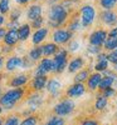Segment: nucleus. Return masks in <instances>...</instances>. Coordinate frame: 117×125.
I'll return each mask as SVG.
<instances>
[{
    "mask_svg": "<svg viewBox=\"0 0 117 125\" xmlns=\"http://www.w3.org/2000/svg\"><path fill=\"white\" fill-rule=\"evenodd\" d=\"M0 125H3V121H1V119H0Z\"/></svg>",
    "mask_w": 117,
    "mask_h": 125,
    "instance_id": "3c124183",
    "label": "nucleus"
},
{
    "mask_svg": "<svg viewBox=\"0 0 117 125\" xmlns=\"http://www.w3.org/2000/svg\"><path fill=\"white\" fill-rule=\"evenodd\" d=\"M94 19H96V10L92 5H84L81 8V24L83 28L92 25Z\"/></svg>",
    "mask_w": 117,
    "mask_h": 125,
    "instance_id": "20e7f679",
    "label": "nucleus"
},
{
    "mask_svg": "<svg viewBox=\"0 0 117 125\" xmlns=\"http://www.w3.org/2000/svg\"><path fill=\"white\" fill-rule=\"evenodd\" d=\"M27 81H28V76L24 75V74H20V75H16L12 79L10 85H12L13 88H22L23 85L27 84Z\"/></svg>",
    "mask_w": 117,
    "mask_h": 125,
    "instance_id": "4be33fe9",
    "label": "nucleus"
},
{
    "mask_svg": "<svg viewBox=\"0 0 117 125\" xmlns=\"http://www.w3.org/2000/svg\"><path fill=\"white\" fill-rule=\"evenodd\" d=\"M9 8H10V0H0V14L5 15L9 13Z\"/></svg>",
    "mask_w": 117,
    "mask_h": 125,
    "instance_id": "7c9ffc66",
    "label": "nucleus"
},
{
    "mask_svg": "<svg viewBox=\"0 0 117 125\" xmlns=\"http://www.w3.org/2000/svg\"><path fill=\"white\" fill-rule=\"evenodd\" d=\"M15 1L18 4H27V3H29V0H15Z\"/></svg>",
    "mask_w": 117,
    "mask_h": 125,
    "instance_id": "49530a36",
    "label": "nucleus"
},
{
    "mask_svg": "<svg viewBox=\"0 0 117 125\" xmlns=\"http://www.w3.org/2000/svg\"><path fill=\"white\" fill-rule=\"evenodd\" d=\"M37 124H38V119H37L34 115L27 116L22 123H20V125H37Z\"/></svg>",
    "mask_w": 117,
    "mask_h": 125,
    "instance_id": "2f4dec72",
    "label": "nucleus"
},
{
    "mask_svg": "<svg viewBox=\"0 0 117 125\" xmlns=\"http://www.w3.org/2000/svg\"><path fill=\"white\" fill-rule=\"evenodd\" d=\"M113 66H115V70H116V71H117V61H116V62H115V64H113Z\"/></svg>",
    "mask_w": 117,
    "mask_h": 125,
    "instance_id": "09e8293b",
    "label": "nucleus"
},
{
    "mask_svg": "<svg viewBox=\"0 0 117 125\" xmlns=\"http://www.w3.org/2000/svg\"><path fill=\"white\" fill-rule=\"evenodd\" d=\"M108 36H113V38H117V26H115V28H112L110 31H108Z\"/></svg>",
    "mask_w": 117,
    "mask_h": 125,
    "instance_id": "37998d69",
    "label": "nucleus"
},
{
    "mask_svg": "<svg viewBox=\"0 0 117 125\" xmlns=\"http://www.w3.org/2000/svg\"><path fill=\"white\" fill-rule=\"evenodd\" d=\"M47 81H48L47 75H35V78L33 79V81H31V86H33L34 90L40 91L42 89L45 88Z\"/></svg>",
    "mask_w": 117,
    "mask_h": 125,
    "instance_id": "2eb2a0df",
    "label": "nucleus"
},
{
    "mask_svg": "<svg viewBox=\"0 0 117 125\" xmlns=\"http://www.w3.org/2000/svg\"><path fill=\"white\" fill-rule=\"evenodd\" d=\"M42 55H43V53H42V46H35L29 51V59L33 61L39 60L42 58Z\"/></svg>",
    "mask_w": 117,
    "mask_h": 125,
    "instance_id": "a878e982",
    "label": "nucleus"
},
{
    "mask_svg": "<svg viewBox=\"0 0 117 125\" xmlns=\"http://www.w3.org/2000/svg\"><path fill=\"white\" fill-rule=\"evenodd\" d=\"M108 69V60L107 59H103V60H97L94 65V70L98 71V73H103Z\"/></svg>",
    "mask_w": 117,
    "mask_h": 125,
    "instance_id": "bb28decb",
    "label": "nucleus"
},
{
    "mask_svg": "<svg viewBox=\"0 0 117 125\" xmlns=\"http://www.w3.org/2000/svg\"><path fill=\"white\" fill-rule=\"evenodd\" d=\"M88 53L89 54H94V55H97L98 53H101V46H94V45H91L88 48Z\"/></svg>",
    "mask_w": 117,
    "mask_h": 125,
    "instance_id": "4c0bfd02",
    "label": "nucleus"
},
{
    "mask_svg": "<svg viewBox=\"0 0 117 125\" xmlns=\"http://www.w3.org/2000/svg\"><path fill=\"white\" fill-rule=\"evenodd\" d=\"M3 125H20V121H19V118L13 115V116H9L4 123Z\"/></svg>",
    "mask_w": 117,
    "mask_h": 125,
    "instance_id": "72a5a7b5",
    "label": "nucleus"
},
{
    "mask_svg": "<svg viewBox=\"0 0 117 125\" xmlns=\"http://www.w3.org/2000/svg\"><path fill=\"white\" fill-rule=\"evenodd\" d=\"M100 4L104 10H112L117 4V0H100Z\"/></svg>",
    "mask_w": 117,
    "mask_h": 125,
    "instance_id": "c756f323",
    "label": "nucleus"
},
{
    "mask_svg": "<svg viewBox=\"0 0 117 125\" xmlns=\"http://www.w3.org/2000/svg\"><path fill=\"white\" fill-rule=\"evenodd\" d=\"M102 94L106 96V98H111V96H113L115 94H116V90L111 86V88H107V89H104V90H102Z\"/></svg>",
    "mask_w": 117,
    "mask_h": 125,
    "instance_id": "f704fd0d",
    "label": "nucleus"
},
{
    "mask_svg": "<svg viewBox=\"0 0 117 125\" xmlns=\"http://www.w3.org/2000/svg\"><path fill=\"white\" fill-rule=\"evenodd\" d=\"M30 25L28 24H23V25H19L18 28V35H19V40H22V41H25L29 35H30Z\"/></svg>",
    "mask_w": 117,
    "mask_h": 125,
    "instance_id": "5701e85b",
    "label": "nucleus"
},
{
    "mask_svg": "<svg viewBox=\"0 0 117 125\" xmlns=\"http://www.w3.org/2000/svg\"><path fill=\"white\" fill-rule=\"evenodd\" d=\"M107 60H108V62H112V64H115L117 61V53L115 50L110 51V54H107Z\"/></svg>",
    "mask_w": 117,
    "mask_h": 125,
    "instance_id": "c9c22d12",
    "label": "nucleus"
},
{
    "mask_svg": "<svg viewBox=\"0 0 117 125\" xmlns=\"http://www.w3.org/2000/svg\"><path fill=\"white\" fill-rule=\"evenodd\" d=\"M0 96H1V88H0Z\"/></svg>",
    "mask_w": 117,
    "mask_h": 125,
    "instance_id": "603ef678",
    "label": "nucleus"
},
{
    "mask_svg": "<svg viewBox=\"0 0 117 125\" xmlns=\"http://www.w3.org/2000/svg\"><path fill=\"white\" fill-rule=\"evenodd\" d=\"M102 79V74L101 73H94V74L89 75L88 79H87V86L89 90H96L98 89V85H100V81Z\"/></svg>",
    "mask_w": 117,
    "mask_h": 125,
    "instance_id": "4468645a",
    "label": "nucleus"
},
{
    "mask_svg": "<svg viewBox=\"0 0 117 125\" xmlns=\"http://www.w3.org/2000/svg\"><path fill=\"white\" fill-rule=\"evenodd\" d=\"M3 110H4V109H3V106L0 105V115H1V113H3Z\"/></svg>",
    "mask_w": 117,
    "mask_h": 125,
    "instance_id": "8fccbe9b",
    "label": "nucleus"
},
{
    "mask_svg": "<svg viewBox=\"0 0 117 125\" xmlns=\"http://www.w3.org/2000/svg\"><path fill=\"white\" fill-rule=\"evenodd\" d=\"M42 24H43V18H38V19H35V20H33L31 21V28H35V29H39V28H42Z\"/></svg>",
    "mask_w": 117,
    "mask_h": 125,
    "instance_id": "e433bc0d",
    "label": "nucleus"
},
{
    "mask_svg": "<svg viewBox=\"0 0 117 125\" xmlns=\"http://www.w3.org/2000/svg\"><path fill=\"white\" fill-rule=\"evenodd\" d=\"M72 31L66 29H57L53 33V40L56 44H66L72 39Z\"/></svg>",
    "mask_w": 117,
    "mask_h": 125,
    "instance_id": "423d86ee",
    "label": "nucleus"
},
{
    "mask_svg": "<svg viewBox=\"0 0 117 125\" xmlns=\"http://www.w3.org/2000/svg\"><path fill=\"white\" fill-rule=\"evenodd\" d=\"M108 34L104 30H96L89 35V44L94 46H102L104 40L107 39Z\"/></svg>",
    "mask_w": 117,
    "mask_h": 125,
    "instance_id": "0eeeda50",
    "label": "nucleus"
},
{
    "mask_svg": "<svg viewBox=\"0 0 117 125\" xmlns=\"http://www.w3.org/2000/svg\"><path fill=\"white\" fill-rule=\"evenodd\" d=\"M42 103H43V96L39 95V94H37V95H33V96L29 98L28 105H29V108H30L31 111H34V110H37L42 105Z\"/></svg>",
    "mask_w": 117,
    "mask_h": 125,
    "instance_id": "412c9836",
    "label": "nucleus"
},
{
    "mask_svg": "<svg viewBox=\"0 0 117 125\" xmlns=\"http://www.w3.org/2000/svg\"><path fill=\"white\" fill-rule=\"evenodd\" d=\"M68 18V11L67 9L63 6V5H53L49 10V14H48V24L52 28H58L63 23L67 20Z\"/></svg>",
    "mask_w": 117,
    "mask_h": 125,
    "instance_id": "f03ea898",
    "label": "nucleus"
},
{
    "mask_svg": "<svg viewBox=\"0 0 117 125\" xmlns=\"http://www.w3.org/2000/svg\"><path fill=\"white\" fill-rule=\"evenodd\" d=\"M0 81H1V75H0Z\"/></svg>",
    "mask_w": 117,
    "mask_h": 125,
    "instance_id": "5fc2aeb1",
    "label": "nucleus"
},
{
    "mask_svg": "<svg viewBox=\"0 0 117 125\" xmlns=\"http://www.w3.org/2000/svg\"><path fill=\"white\" fill-rule=\"evenodd\" d=\"M50 71H53V60L49 58H44L40 60L35 70V75H47Z\"/></svg>",
    "mask_w": 117,
    "mask_h": 125,
    "instance_id": "1a4fd4ad",
    "label": "nucleus"
},
{
    "mask_svg": "<svg viewBox=\"0 0 117 125\" xmlns=\"http://www.w3.org/2000/svg\"><path fill=\"white\" fill-rule=\"evenodd\" d=\"M3 66H4V58L0 56V69H1Z\"/></svg>",
    "mask_w": 117,
    "mask_h": 125,
    "instance_id": "de8ad7c7",
    "label": "nucleus"
},
{
    "mask_svg": "<svg viewBox=\"0 0 117 125\" xmlns=\"http://www.w3.org/2000/svg\"><path fill=\"white\" fill-rule=\"evenodd\" d=\"M47 35H48V29L39 28V29H37V31L33 34V39H31V41H33V44L38 45V44H40L42 41L47 38Z\"/></svg>",
    "mask_w": 117,
    "mask_h": 125,
    "instance_id": "dca6fc26",
    "label": "nucleus"
},
{
    "mask_svg": "<svg viewBox=\"0 0 117 125\" xmlns=\"http://www.w3.org/2000/svg\"><path fill=\"white\" fill-rule=\"evenodd\" d=\"M4 21H5V18H4V15H3V14H0V26H1V25L4 24Z\"/></svg>",
    "mask_w": 117,
    "mask_h": 125,
    "instance_id": "a18cd8bd",
    "label": "nucleus"
},
{
    "mask_svg": "<svg viewBox=\"0 0 117 125\" xmlns=\"http://www.w3.org/2000/svg\"><path fill=\"white\" fill-rule=\"evenodd\" d=\"M115 51H116V53H117V48H116V49H115Z\"/></svg>",
    "mask_w": 117,
    "mask_h": 125,
    "instance_id": "864d4df0",
    "label": "nucleus"
},
{
    "mask_svg": "<svg viewBox=\"0 0 117 125\" xmlns=\"http://www.w3.org/2000/svg\"><path fill=\"white\" fill-rule=\"evenodd\" d=\"M4 43L6 46H13L19 41V35H18V29H9L4 36Z\"/></svg>",
    "mask_w": 117,
    "mask_h": 125,
    "instance_id": "9b49d317",
    "label": "nucleus"
},
{
    "mask_svg": "<svg viewBox=\"0 0 117 125\" xmlns=\"http://www.w3.org/2000/svg\"><path fill=\"white\" fill-rule=\"evenodd\" d=\"M78 48H79L78 41H72V43L69 44V50L71 51H76V50H78Z\"/></svg>",
    "mask_w": 117,
    "mask_h": 125,
    "instance_id": "ea45409f",
    "label": "nucleus"
},
{
    "mask_svg": "<svg viewBox=\"0 0 117 125\" xmlns=\"http://www.w3.org/2000/svg\"><path fill=\"white\" fill-rule=\"evenodd\" d=\"M81 26H82L81 20H79V19H73V20H72V23L69 24V30L73 33V31L79 30V29H81Z\"/></svg>",
    "mask_w": 117,
    "mask_h": 125,
    "instance_id": "473e14b6",
    "label": "nucleus"
},
{
    "mask_svg": "<svg viewBox=\"0 0 117 125\" xmlns=\"http://www.w3.org/2000/svg\"><path fill=\"white\" fill-rule=\"evenodd\" d=\"M107 103H108V100H107V98H106L103 94H102V95H98L97 99H96L94 108L97 110H103L106 106H107Z\"/></svg>",
    "mask_w": 117,
    "mask_h": 125,
    "instance_id": "393cba45",
    "label": "nucleus"
},
{
    "mask_svg": "<svg viewBox=\"0 0 117 125\" xmlns=\"http://www.w3.org/2000/svg\"><path fill=\"white\" fill-rule=\"evenodd\" d=\"M45 125H66V121H64V119H63L62 116L56 115V116H52L45 123Z\"/></svg>",
    "mask_w": 117,
    "mask_h": 125,
    "instance_id": "c85d7f7f",
    "label": "nucleus"
},
{
    "mask_svg": "<svg viewBox=\"0 0 117 125\" xmlns=\"http://www.w3.org/2000/svg\"><path fill=\"white\" fill-rule=\"evenodd\" d=\"M73 110H74V103L69 99H66V100L60 101L59 104H57V105L54 106V113L58 116L69 115Z\"/></svg>",
    "mask_w": 117,
    "mask_h": 125,
    "instance_id": "39448f33",
    "label": "nucleus"
},
{
    "mask_svg": "<svg viewBox=\"0 0 117 125\" xmlns=\"http://www.w3.org/2000/svg\"><path fill=\"white\" fill-rule=\"evenodd\" d=\"M103 46L107 51H112L117 48V38H113V36H107V39L104 40L103 43Z\"/></svg>",
    "mask_w": 117,
    "mask_h": 125,
    "instance_id": "b1692460",
    "label": "nucleus"
},
{
    "mask_svg": "<svg viewBox=\"0 0 117 125\" xmlns=\"http://www.w3.org/2000/svg\"><path fill=\"white\" fill-rule=\"evenodd\" d=\"M101 20L106 25L113 26V25L117 24V14L113 13L112 10H104V11L101 14Z\"/></svg>",
    "mask_w": 117,
    "mask_h": 125,
    "instance_id": "f8f14e48",
    "label": "nucleus"
},
{
    "mask_svg": "<svg viewBox=\"0 0 117 125\" xmlns=\"http://www.w3.org/2000/svg\"><path fill=\"white\" fill-rule=\"evenodd\" d=\"M103 73H104V76H102V79L100 81V85H98L100 90H104L107 88H111L113 85V83L117 80V75L113 71H108V69H107Z\"/></svg>",
    "mask_w": 117,
    "mask_h": 125,
    "instance_id": "6e6552de",
    "label": "nucleus"
},
{
    "mask_svg": "<svg viewBox=\"0 0 117 125\" xmlns=\"http://www.w3.org/2000/svg\"><path fill=\"white\" fill-rule=\"evenodd\" d=\"M23 64V58H19V56H12L9 58L5 62V69L8 71H14L19 68H22Z\"/></svg>",
    "mask_w": 117,
    "mask_h": 125,
    "instance_id": "ddd939ff",
    "label": "nucleus"
},
{
    "mask_svg": "<svg viewBox=\"0 0 117 125\" xmlns=\"http://www.w3.org/2000/svg\"><path fill=\"white\" fill-rule=\"evenodd\" d=\"M58 44L56 43H48L45 45L42 46V53H43L44 56H52V55H54L57 51H58Z\"/></svg>",
    "mask_w": 117,
    "mask_h": 125,
    "instance_id": "aec40b11",
    "label": "nucleus"
},
{
    "mask_svg": "<svg viewBox=\"0 0 117 125\" xmlns=\"http://www.w3.org/2000/svg\"><path fill=\"white\" fill-rule=\"evenodd\" d=\"M67 58H68V51L64 49H58V51L54 54V59H53V71L58 73V74L64 71V69L68 65Z\"/></svg>",
    "mask_w": 117,
    "mask_h": 125,
    "instance_id": "7ed1b4c3",
    "label": "nucleus"
},
{
    "mask_svg": "<svg viewBox=\"0 0 117 125\" xmlns=\"http://www.w3.org/2000/svg\"><path fill=\"white\" fill-rule=\"evenodd\" d=\"M10 18H12V20H19V18H20V10H14V11L12 13V15H10Z\"/></svg>",
    "mask_w": 117,
    "mask_h": 125,
    "instance_id": "a19ab883",
    "label": "nucleus"
},
{
    "mask_svg": "<svg viewBox=\"0 0 117 125\" xmlns=\"http://www.w3.org/2000/svg\"><path fill=\"white\" fill-rule=\"evenodd\" d=\"M86 93V86L83 85V83H74L73 85H71L67 90L68 98H79Z\"/></svg>",
    "mask_w": 117,
    "mask_h": 125,
    "instance_id": "9d476101",
    "label": "nucleus"
},
{
    "mask_svg": "<svg viewBox=\"0 0 117 125\" xmlns=\"http://www.w3.org/2000/svg\"><path fill=\"white\" fill-rule=\"evenodd\" d=\"M83 65H84V60H83V58H74L69 64L67 65V69H68V71L69 73H76V71H78V70H81L82 68H83Z\"/></svg>",
    "mask_w": 117,
    "mask_h": 125,
    "instance_id": "f3484780",
    "label": "nucleus"
},
{
    "mask_svg": "<svg viewBox=\"0 0 117 125\" xmlns=\"http://www.w3.org/2000/svg\"><path fill=\"white\" fill-rule=\"evenodd\" d=\"M5 34H6V30H5L4 28H1V26H0V40H3V39H4Z\"/></svg>",
    "mask_w": 117,
    "mask_h": 125,
    "instance_id": "c03bdc74",
    "label": "nucleus"
},
{
    "mask_svg": "<svg viewBox=\"0 0 117 125\" xmlns=\"http://www.w3.org/2000/svg\"><path fill=\"white\" fill-rule=\"evenodd\" d=\"M31 61H33V60H29V58H23V64H22V68L28 69V68L31 65Z\"/></svg>",
    "mask_w": 117,
    "mask_h": 125,
    "instance_id": "58836bf2",
    "label": "nucleus"
},
{
    "mask_svg": "<svg viewBox=\"0 0 117 125\" xmlns=\"http://www.w3.org/2000/svg\"><path fill=\"white\" fill-rule=\"evenodd\" d=\"M88 76H89L88 70H78V73L76 74V76H74V81L76 83H83L88 79Z\"/></svg>",
    "mask_w": 117,
    "mask_h": 125,
    "instance_id": "cd10ccee",
    "label": "nucleus"
},
{
    "mask_svg": "<svg viewBox=\"0 0 117 125\" xmlns=\"http://www.w3.org/2000/svg\"><path fill=\"white\" fill-rule=\"evenodd\" d=\"M47 90L49 94H52V95H57V94L59 93L60 90V83L56 79H50L47 81V85H45Z\"/></svg>",
    "mask_w": 117,
    "mask_h": 125,
    "instance_id": "6ab92c4d",
    "label": "nucleus"
},
{
    "mask_svg": "<svg viewBox=\"0 0 117 125\" xmlns=\"http://www.w3.org/2000/svg\"><path fill=\"white\" fill-rule=\"evenodd\" d=\"M42 11H43V9H42L40 5H31L29 8V10H28L27 16H28L29 20L33 21V20H35V19H38V18L42 16Z\"/></svg>",
    "mask_w": 117,
    "mask_h": 125,
    "instance_id": "a211bd4d",
    "label": "nucleus"
},
{
    "mask_svg": "<svg viewBox=\"0 0 117 125\" xmlns=\"http://www.w3.org/2000/svg\"><path fill=\"white\" fill-rule=\"evenodd\" d=\"M82 125H98V123L93 119H86L82 123Z\"/></svg>",
    "mask_w": 117,
    "mask_h": 125,
    "instance_id": "79ce46f5",
    "label": "nucleus"
},
{
    "mask_svg": "<svg viewBox=\"0 0 117 125\" xmlns=\"http://www.w3.org/2000/svg\"><path fill=\"white\" fill-rule=\"evenodd\" d=\"M23 95H24V90L22 88L10 89L6 93L1 94V96H0V105H1L3 109H5V110H10V109H13L15 104L23 98Z\"/></svg>",
    "mask_w": 117,
    "mask_h": 125,
    "instance_id": "f257e3e1",
    "label": "nucleus"
}]
</instances>
